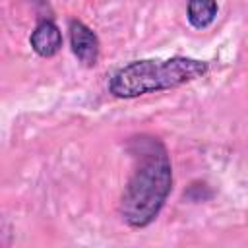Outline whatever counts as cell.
I'll return each mask as SVG.
<instances>
[{
  "mask_svg": "<svg viewBox=\"0 0 248 248\" xmlns=\"http://www.w3.org/2000/svg\"><path fill=\"white\" fill-rule=\"evenodd\" d=\"M136 167L120 198V217L132 229H143L161 213L172 186V167L165 145L153 136L132 138L128 145Z\"/></svg>",
  "mask_w": 248,
  "mask_h": 248,
  "instance_id": "1",
  "label": "cell"
},
{
  "mask_svg": "<svg viewBox=\"0 0 248 248\" xmlns=\"http://www.w3.org/2000/svg\"><path fill=\"white\" fill-rule=\"evenodd\" d=\"M209 70L205 60L190 56H172V58H143L134 60L110 78L108 89L114 97L132 99L147 93H157L165 89L180 87L188 81H194Z\"/></svg>",
  "mask_w": 248,
  "mask_h": 248,
  "instance_id": "2",
  "label": "cell"
},
{
  "mask_svg": "<svg viewBox=\"0 0 248 248\" xmlns=\"http://www.w3.org/2000/svg\"><path fill=\"white\" fill-rule=\"evenodd\" d=\"M70 45L72 52L83 66H95L99 58V39L97 35L81 21L72 19L70 21Z\"/></svg>",
  "mask_w": 248,
  "mask_h": 248,
  "instance_id": "3",
  "label": "cell"
},
{
  "mask_svg": "<svg viewBox=\"0 0 248 248\" xmlns=\"http://www.w3.org/2000/svg\"><path fill=\"white\" fill-rule=\"evenodd\" d=\"M29 43H31V48L39 56L50 58V56L58 54V50L62 48V33L56 23H52L50 19H43L33 29Z\"/></svg>",
  "mask_w": 248,
  "mask_h": 248,
  "instance_id": "4",
  "label": "cell"
},
{
  "mask_svg": "<svg viewBox=\"0 0 248 248\" xmlns=\"http://www.w3.org/2000/svg\"><path fill=\"white\" fill-rule=\"evenodd\" d=\"M217 16V0H188V21L196 29H205Z\"/></svg>",
  "mask_w": 248,
  "mask_h": 248,
  "instance_id": "5",
  "label": "cell"
}]
</instances>
